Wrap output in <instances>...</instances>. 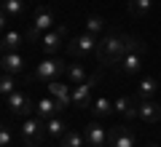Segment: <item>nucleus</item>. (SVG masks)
I'll return each instance as SVG.
<instances>
[{
	"label": "nucleus",
	"instance_id": "obj_1",
	"mask_svg": "<svg viewBox=\"0 0 161 147\" xmlns=\"http://www.w3.org/2000/svg\"><path fill=\"white\" fill-rule=\"evenodd\" d=\"M137 48H145V43L134 35H121V32H108L105 38H99L97 45V59L99 64H121L124 56Z\"/></svg>",
	"mask_w": 161,
	"mask_h": 147
},
{
	"label": "nucleus",
	"instance_id": "obj_2",
	"mask_svg": "<svg viewBox=\"0 0 161 147\" xmlns=\"http://www.w3.org/2000/svg\"><path fill=\"white\" fill-rule=\"evenodd\" d=\"M46 123L40 118H27L22 123V129H19V142H22L24 147H38L43 144V139H46Z\"/></svg>",
	"mask_w": 161,
	"mask_h": 147
},
{
	"label": "nucleus",
	"instance_id": "obj_3",
	"mask_svg": "<svg viewBox=\"0 0 161 147\" xmlns=\"http://www.w3.org/2000/svg\"><path fill=\"white\" fill-rule=\"evenodd\" d=\"M57 27V16H54V11L51 8H38L35 11V22H32V27H30V32L24 35L27 40H43V35L48 32V29H54Z\"/></svg>",
	"mask_w": 161,
	"mask_h": 147
},
{
	"label": "nucleus",
	"instance_id": "obj_4",
	"mask_svg": "<svg viewBox=\"0 0 161 147\" xmlns=\"http://www.w3.org/2000/svg\"><path fill=\"white\" fill-rule=\"evenodd\" d=\"M70 64H64L62 59L57 56H48L43 59V62H38V70H35V78L40 80V83H51V80H59V75L67 72Z\"/></svg>",
	"mask_w": 161,
	"mask_h": 147
},
{
	"label": "nucleus",
	"instance_id": "obj_5",
	"mask_svg": "<svg viewBox=\"0 0 161 147\" xmlns=\"http://www.w3.org/2000/svg\"><path fill=\"white\" fill-rule=\"evenodd\" d=\"M97 45H99L97 35L83 32V35H78V38H73L67 43V51H70V56H92V54H97Z\"/></svg>",
	"mask_w": 161,
	"mask_h": 147
},
{
	"label": "nucleus",
	"instance_id": "obj_6",
	"mask_svg": "<svg viewBox=\"0 0 161 147\" xmlns=\"http://www.w3.org/2000/svg\"><path fill=\"white\" fill-rule=\"evenodd\" d=\"M6 107H8V113L16 115V118H27L30 113H35V102L19 88L14 91L11 96H6Z\"/></svg>",
	"mask_w": 161,
	"mask_h": 147
},
{
	"label": "nucleus",
	"instance_id": "obj_7",
	"mask_svg": "<svg viewBox=\"0 0 161 147\" xmlns=\"http://www.w3.org/2000/svg\"><path fill=\"white\" fill-rule=\"evenodd\" d=\"M94 86H97V75H92L86 83L73 86V104H75V107H80V110H92V104H94V99H92Z\"/></svg>",
	"mask_w": 161,
	"mask_h": 147
},
{
	"label": "nucleus",
	"instance_id": "obj_8",
	"mask_svg": "<svg viewBox=\"0 0 161 147\" xmlns=\"http://www.w3.org/2000/svg\"><path fill=\"white\" fill-rule=\"evenodd\" d=\"M46 86H48V96L57 102L59 110H67L70 104H73V86L62 83V80H51V83H46Z\"/></svg>",
	"mask_w": 161,
	"mask_h": 147
},
{
	"label": "nucleus",
	"instance_id": "obj_9",
	"mask_svg": "<svg viewBox=\"0 0 161 147\" xmlns=\"http://www.w3.org/2000/svg\"><path fill=\"white\" fill-rule=\"evenodd\" d=\"M134 134L126 126H113L108 131V147H134Z\"/></svg>",
	"mask_w": 161,
	"mask_h": 147
},
{
	"label": "nucleus",
	"instance_id": "obj_10",
	"mask_svg": "<svg viewBox=\"0 0 161 147\" xmlns=\"http://www.w3.org/2000/svg\"><path fill=\"white\" fill-rule=\"evenodd\" d=\"M67 38V29L62 27V24H57L54 29H48L46 35H43V40H40V45H43V51L48 54V56H54V54L59 51V45H62V40Z\"/></svg>",
	"mask_w": 161,
	"mask_h": 147
},
{
	"label": "nucleus",
	"instance_id": "obj_11",
	"mask_svg": "<svg viewBox=\"0 0 161 147\" xmlns=\"http://www.w3.org/2000/svg\"><path fill=\"white\" fill-rule=\"evenodd\" d=\"M113 104H115V113H118L124 120H134V118H140V102H134L132 96H118Z\"/></svg>",
	"mask_w": 161,
	"mask_h": 147
},
{
	"label": "nucleus",
	"instance_id": "obj_12",
	"mask_svg": "<svg viewBox=\"0 0 161 147\" xmlns=\"http://www.w3.org/2000/svg\"><path fill=\"white\" fill-rule=\"evenodd\" d=\"M142 64H145V48H137V51H132V54L124 56L121 70H124V75H137L140 70H142Z\"/></svg>",
	"mask_w": 161,
	"mask_h": 147
},
{
	"label": "nucleus",
	"instance_id": "obj_13",
	"mask_svg": "<svg viewBox=\"0 0 161 147\" xmlns=\"http://www.w3.org/2000/svg\"><path fill=\"white\" fill-rule=\"evenodd\" d=\"M83 136H86V144H92V147H108V131H105L97 120L86 126Z\"/></svg>",
	"mask_w": 161,
	"mask_h": 147
},
{
	"label": "nucleus",
	"instance_id": "obj_14",
	"mask_svg": "<svg viewBox=\"0 0 161 147\" xmlns=\"http://www.w3.org/2000/svg\"><path fill=\"white\" fill-rule=\"evenodd\" d=\"M140 120H145V123H158L161 120V104L153 102V99L140 102Z\"/></svg>",
	"mask_w": 161,
	"mask_h": 147
},
{
	"label": "nucleus",
	"instance_id": "obj_15",
	"mask_svg": "<svg viewBox=\"0 0 161 147\" xmlns=\"http://www.w3.org/2000/svg\"><path fill=\"white\" fill-rule=\"evenodd\" d=\"M22 67H24V59L19 56V51L16 54H3V59H0V70H3L6 75H19Z\"/></svg>",
	"mask_w": 161,
	"mask_h": 147
},
{
	"label": "nucleus",
	"instance_id": "obj_16",
	"mask_svg": "<svg viewBox=\"0 0 161 147\" xmlns=\"http://www.w3.org/2000/svg\"><path fill=\"white\" fill-rule=\"evenodd\" d=\"M59 113V107H57V102H54L51 96H43L38 104H35V118H40V120H48V118H54V115Z\"/></svg>",
	"mask_w": 161,
	"mask_h": 147
},
{
	"label": "nucleus",
	"instance_id": "obj_17",
	"mask_svg": "<svg viewBox=\"0 0 161 147\" xmlns=\"http://www.w3.org/2000/svg\"><path fill=\"white\" fill-rule=\"evenodd\" d=\"M24 13V3L22 0H3V24H8L11 19H19Z\"/></svg>",
	"mask_w": 161,
	"mask_h": 147
},
{
	"label": "nucleus",
	"instance_id": "obj_18",
	"mask_svg": "<svg viewBox=\"0 0 161 147\" xmlns=\"http://www.w3.org/2000/svg\"><path fill=\"white\" fill-rule=\"evenodd\" d=\"M126 8H129V13H132L134 19H145L153 11V0H129Z\"/></svg>",
	"mask_w": 161,
	"mask_h": 147
},
{
	"label": "nucleus",
	"instance_id": "obj_19",
	"mask_svg": "<svg viewBox=\"0 0 161 147\" xmlns=\"http://www.w3.org/2000/svg\"><path fill=\"white\" fill-rule=\"evenodd\" d=\"M92 113H94V118H108L110 113H115V104L110 99H105V96H97L92 104Z\"/></svg>",
	"mask_w": 161,
	"mask_h": 147
},
{
	"label": "nucleus",
	"instance_id": "obj_20",
	"mask_svg": "<svg viewBox=\"0 0 161 147\" xmlns=\"http://www.w3.org/2000/svg\"><path fill=\"white\" fill-rule=\"evenodd\" d=\"M22 40H24V35H19V32H6V35H3V43H0L3 54H16L19 45H22Z\"/></svg>",
	"mask_w": 161,
	"mask_h": 147
},
{
	"label": "nucleus",
	"instance_id": "obj_21",
	"mask_svg": "<svg viewBox=\"0 0 161 147\" xmlns=\"http://www.w3.org/2000/svg\"><path fill=\"white\" fill-rule=\"evenodd\" d=\"M156 91H158V83H156L153 78H142L137 86V96H140V102H145V99H153Z\"/></svg>",
	"mask_w": 161,
	"mask_h": 147
},
{
	"label": "nucleus",
	"instance_id": "obj_22",
	"mask_svg": "<svg viewBox=\"0 0 161 147\" xmlns=\"http://www.w3.org/2000/svg\"><path fill=\"white\" fill-rule=\"evenodd\" d=\"M43 123H46L48 136H64V134H67V126H64V120H59L57 115H54V118H48V120H43Z\"/></svg>",
	"mask_w": 161,
	"mask_h": 147
},
{
	"label": "nucleus",
	"instance_id": "obj_23",
	"mask_svg": "<svg viewBox=\"0 0 161 147\" xmlns=\"http://www.w3.org/2000/svg\"><path fill=\"white\" fill-rule=\"evenodd\" d=\"M62 147H86V136L80 131H67L62 136Z\"/></svg>",
	"mask_w": 161,
	"mask_h": 147
},
{
	"label": "nucleus",
	"instance_id": "obj_24",
	"mask_svg": "<svg viewBox=\"0 0 161 147\" xmlns=\"http://www.w3.org/2000/svg\"><path fill=\"white\" fill-rule=\"evenodd\" d=\"M67 78H70V83L73 86H78V83H86V70H83V64H70L67 67Z\"/></svg>",
	"mask_w": 161,
	"mask_h": 147
},
{
	"label": "nucleus",
	"instance_id": "obj_25",
	"mask_svg": "<svg viewBox=\"0 0 161 147\" xmlns=\"http://www.w3.org/2000/svg\"><path fill=\"white\" fill-rule=\"evenodd\" d=\"M102 29H105V19L97 16V13H92V16L86 19V32L97 35V38H102Z\"/></svg>",
	"mask_w": 161,
	"mask_h": 147
},
{
	"label": "nucleus",
	"instance_id": "obj_26",
	"mask_svg": "<svg viewBox=\"0 0 161 147\" xmlns=\"http://www.w3.org/2000/svg\"><path fill=\"white\" fill-rule=\"evenodd\" d=\"M14 91H16V75H6L3 72V78H0V94H3V99L11 96Z\"/></svg>",
	"mask_w": 161,
	"mask_h": 147
},
{
	"label": "nucleus",
	"instance_id": "obj_27",
	"mask_svg": "<svg viewBox=\"0 0 161 147\" xmlns=\"http://www.w3.org/2000/svg\"><path fill=\"white\" fill-rule=\"evenodd\" d=\"M11 144H14V131L8 126H3L0 129V147H11Z\"/></svg>",
	"mask_w": 161,
	"mask_h": 147
},
{
	"label": "nucleus",
	"instance_id": "obj_28",
	"mask_svg": "<svg viewBox=\"0 0 161 147\" xmlns=\"http://www.w3.org/2000/svg\"><path fill=\"white\" fill-rule=\"evenodd\" d=\"M86 147H92V144H86Z\"/></svg>",
	"mask_w": 161,
	"mask_h": 147
}]
</instances>
